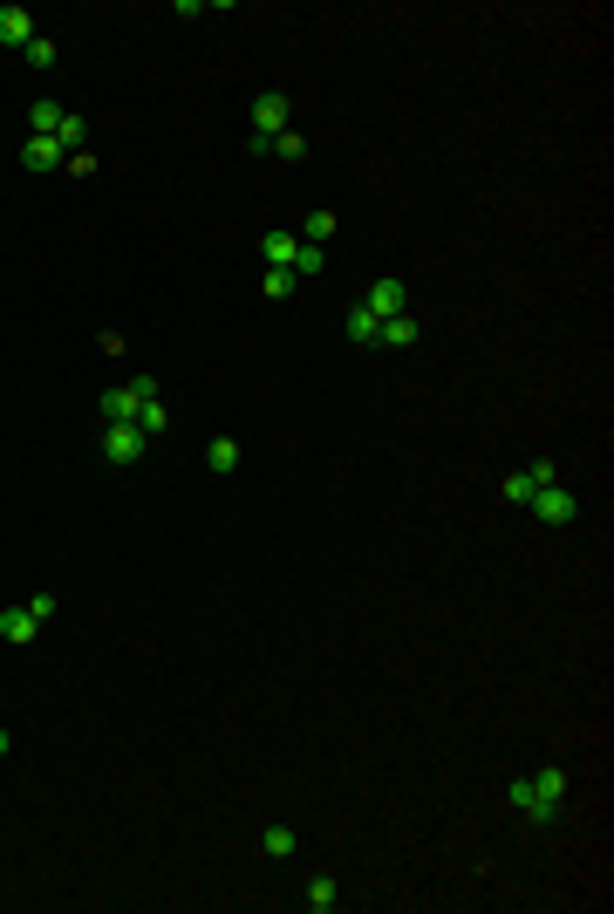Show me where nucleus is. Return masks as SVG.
<instances>
[{
  "instance_id": "1",
  "label": "nucleus",
  "mask_w": 614,
  "mask_h": 914,
  "mask_svg": "<svg viewBox=\"0 0 614 914\" xmlns=\"http://www.w3.org/2000/svg\"><path fill=\"white\" fill-rule=\"evenodd\" d=\"M505 799H512V812L526 826H553L560 805H567V771H526V778L505 785Z\"/></svg>"
},
{
  "instance_id": "2",
  "label": "nucleus",
  "mask_w": 614,
  "mask_h": 914,
  "mask_svg": "<svg viewBox=\"0 0 614 914\" xmlns=\"http://www.w3.org/2000/svg\"><path fill=\"white\" fill-rule=\"evenodd\" d=\"M144 403H157V376H130L123 389H110L103 396V423H137V410Z\"/></svg>"
},
{
  "instance_id": "3",
  "label": "nucleus",
  "mask_w": 614,
  "mask_h": 914,
  "mask_svg": "<svg viewBox=\"0 0 614 914\" xmlns=\"http://www.w3.org/2000/svg\"><path fill=\"white\" fill-rule=\"evenodd\" d=\"M280 130H287V96H280V89H260V96H253V151H273Z\"/></svg>"
},
{
  "instance_id": "4",
  "label": "nucleus",
  "mask_w": 614,
  "mask_h": 914,
  "mask_svg": "<svg viewBox=\"0 0 614 914\" xmlns=\"http://www.w3.org/2000/svg\"><path fill=\"white\" fill-rule=\"evenodd\" d=\"M526 512H533V519H546V526H574V519H580V498L567 492V485H539Z\"/></svg>"
},
{
  "instance_id": "5",
  "label": "nucleus",
  "mask_w": 614,
  "mask_h": 914,
  "mask_svg": "<svg viewBox=\"0 0 614 914\" xmlns=\"http://www.w3.org/2000/svg\"><path fill=\"white\" fill-rule=\"evenodd\" d=\"M539 485H560V464H553V457H539V464H526V471H512V478H505V505H533Z\"/></svg>"
},
{
  "instance_id": "6",
  "label": "nucleus",
  "mask_w": 614,
  "mask_h": 914,
  "mask_svg": "<svg viewBox=\"0 0 614 914\" xmlns=\"http://www.w3.org/2000/svg\"><path fill=\"white\" fill-rule=\"evenodd\" d=\"M144 451H151V437H144L137 423H103V457H110V464H137Z\"/></svg>"
},
{
  "instance_id": "7",
  "label": "nucleus",
  "mask_w": 614,
  "mask_h": 914,
  "mask_svg": "<svg viewBox=\"0 0 614 914\" xmlns=\"http://www.w3.org/2000/svg\"><path fill=\"white\" fill-rule=\"evenodd\" d=\"M362 307H369L376 321H389V314H410V287H403L396 273H383V280H376V287L362 294Z\"/></svg>"
},
{
  "instance_id": "8",
  "label": "nucleus",
  "mask_w": 614,
  "mask_h": 914,
  "mask_svg": "<svg viewBox=\"0 0 614 914\" xmlns=\"http://www.w3.org/2000/svg\"><path fill=\"white\" fill-rule=\"evenodd\" d=\"M28 41H35V14L21 0H7L0 7V48H28Z\"/></svg>"
},
{
  "instance_id": "9",
  "label": "nucleus",
  "mask_w": 614,
  "mask_h": 914,
  "mask_svg": "<svg viewBox=\"0 0 614 914\" xmlns=\"http://www.w3.org/2000/svg\"><path fill=\"white\" fill-rule=\"evenodd\" d=\"M35 635H41V621L28 614V601H21V608H0V642L7 648H28Z\"/></svg>"
},
{
  "instance_id": "10",
  "label": "nucleus",
  "mask_w": 614,
  "mask_h": 914,
  "mask_svg": "<svg viewBox=\"0 0 614 914\" xmlns=\"http://www.w3.org/2000/svg\"><path fill=\"white\" fill-rule=\"evenodd\" d=\"M21 164H28V171H55V164H69V151H62L55 137H28V144H21Z\"/></svg>"
},
{
  "instance_id": "11",
  "label": "nucleus",
  "mask_w": 614,
  "mask_h": 914,
  "mask_svg": "<svg viewBox=\"0 0 614 914\" xmlns=\"http://www.w3.org/2000/svg\"><path fill=\"white\" fill-rule=\"evenodd\" d=\"M376 328H383V321H376V314H369L362 301H355V307L342 314V335H348L355 348H376Z\"/></svg>"
},
{
  "instance_id": "12",
  "label": "nucleus",
  "mask_w": 614,
  "mask_h": 914,
  "mask_svg": "<svg viewBox=\"0 0 614 914\" xmlns=\"http://www.w3.org/2000/svg\"><path fill=\"white\" fill-rule=\"evenodd\" d=\"M423 328H417V314H389L383 328H376V348H410Z\"/></svg>"
},
{
  "instance_id": "13",
  "label": "nucleus",
  "mask_w": 614,
  "mask_h": 914,
  "mask_svg": "<svg viewBox=\"0 0 614 914\" xmlns=\"http://www.w3.org/2000/svg\"><path fill=\"white\" fill-rule=\"evenodd\" d=\"M62 103H55V96H35V103H28V130H35V137H55V130H62Z\"/></svg>"
},
{
  "instance_id": "14",
  "label": "nucleus",
  "mask_w": 614,
  "mask_h": 914,
  "mask_svg": "<svg viewBox=\"0 0 614 914\" xmlns=\"http://www.w3.org/2000/svg\"><path fill=\"white\" fill-rule=\"evenodd\" d=\"M260 853H267V860H294V853H301V833H294V826H267V833H260Z\"/></svg>"
},
{
  "instance_id": "15",
  "label": "nucleus",
  "mask_w": 614,
  "mask_h": 914,
  "mask_svg": "<svg viewBox=\"0 0 614 914\" xmlns=\"http://www.w3.org/2000/svg\"><path fill=\"white\" fill-rule=\"evenodd\" d=\"M239 437H212V444H205V464H212V471H219V478H226V471H239Z\"/></svg>"
},
{
  "instance_id": "16",
  "label": "nucleus",
  "mask_w": 614,
  "mask_h": 914,
  "mask_svg": "<svg viewBox=\"0 0 614 914\" xmlns=\"http://www.w3.org/2000/svg\"><path fill=\"white\" fill-rule=\"evenodd\" d=\"M301 901H307V908H314V914H328V908H335V901H342V887H335V880H328V874H314V880H307V887H301Z\"/></svg>"
},
{
  "instance_id": "17",
  "label": "nucleus",
  "mask_w": 614,
  "mask_h": 914,
  "mask_svg": "<svg viewBox=\"0 0 614 914\" xmlns=\"http://www.w3.org/2000/svg\"><path fill=\"white\" fill-rule=\"evenodd\" d=\"M294 246H301V239H287V232H267V239H260V260H267V267H294Z\"/></svg>"
},
{
  "instance_id": "18",
  "label": "nucleus",
  "mask_w": 614,
  "mask_h": 914,
  "mask_svg": "<svg viewBox=\"0 0 614 914\" xmlns=\"http://www.w3.org/2000/svg\"><path fill=\"white\" fill-rule=\"evenodd\" d=\"M321 267H328V246H307L301 239V246H294V280H314Z\"/></svg>"
},
{
  "instance_id": "19",
  "label": "nucleus",
  "mask_w": 614,
  "mask_h": 914,
  "mask_svg": "<svg viewBox=\"0 0 614 914\" xmlns=\"http://www.w3.org/2000/svg\"><path fill=\"white\" fill-rule=\"evenodd\" d=\"M55 144H62V151L76 157V151H82V144H89V123H82V116H76V110H69V116H62V130H55Z\"/></svg>"
},
{
  "instance_id": "20",
  "label": "nucleus",
  "mask_w": 614,
  "mask_h": 914,
  "mask_svg": "<svg viewBox=\"0 0 614 914\" xmlns=\"http://www.w3.org/2000/svg\"><path fill=\"white\" fill-rule=\"evenodd\" d=\"M294 287H301V280H294V267H267V280H260V294H267V301H287Z\"/></svg>"
},
{
  "instance_id": "21",
  "label": "nucleus",
  "mask_w": 614,
  "mask_h": 914,
  "mask_svg": "<svg viewBox=\"0 0 614 914\" xmlns=\"http://www.w3.org/2000/svg\"><path fill=\"white\" fill-rule=\"evenodd\" d=\"M307 246H328V239H335V212H328V205H321V212H307V232H301Z\"/></svg>"
},
{
  "instance_id": "22",
  "label": "nucleus",
  "mask_w": 614,
  "mask_h": 914,
  "mask_svg": "<svg viewBox=\"0 0 614 914\" xmlns=\"http://www.w3.org/2000/svg\"><path fill=\"white\" fill-rule=\"evenodd\" d=\"M273 157H287V164H301V157H307V137H301V130H280V137H273Z\"/></svg>"
},
{
  "instance_id": "23",
  "label": "nucleus",
  "mask_w": 614,
  "mask_h": 914,
  "mask_svg": "<svg viewBox=\"0 0 614 914\" xmlns=\"http://www.w3.org/2000/svg\"><path fill=\"white\" fill-rule=\"evenodd\" d=\"M137 430H144V437H164V430H171L164 403H144V410H137Z\"/></svg>"
},
{
  "instance_id": "24",
  "label": "nucleus",
  "mask_w": 614,
  "mask_h": 914,
  "mask_svg": "<svg viewBox=\"0 0 614 914\" xmlns=\"http://www.w3.org/2000/svg\"><path fill=\"white\" fill-rule=\"evenodd\" d=\"M21 55H28V69H55V41H48V35H35Z\"/></svg>"
},
{
  "instance_id": "25",
  "label": "nucleus",
  "mask_w": 614,
  "mask_h": 914,
  "mask_svg": "<svg viewBox=\"0 0 614 914\" xmlns=\"http://www.w3.org/2000/svg\"><path fill=\"white\" fill-rule=\"evenodd\" d=\"M7 751H14V737H7V730H0V758H7Z\"/></svg>"
}]
</instances>
